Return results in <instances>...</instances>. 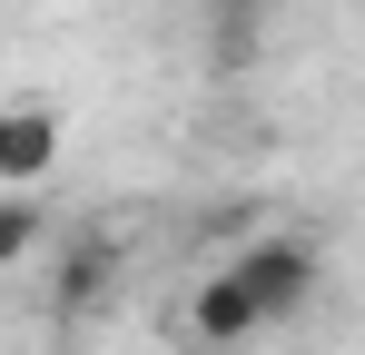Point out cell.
<instances>
[{"label": "cell", "mask_w": 365, "mask_h": 355, "mask_svg": "<svg viewBox=\"0 0 365 355\" xmlns=\"http://www.w3.org/2000/svg\"><path fill=\"white\" fill-rule=\"evenodd\" d=\"M227 267H237V287L257 296V316H267V326H277V316H297L306 296H316V247H306V237H257V247L227 257Z\"/></svg>", "instance_id": "6da1fadb"}, {"label": "cell", "mask_w": 365, "mask_h": 355, "mask_svg": "<svg viewBox=\"0 0 365 355\" xmlns=\"http://www.w3.org/2000/svg\"><path fill=\"white\" fill-rule=\"evenodd\" d=\"M60 168V109L50 99H0V197L40 187Z\"/></svg>", "instance_id": "7a4b0ae2"}, {"label": "cell", "mask_w": 365, "mask_h": 355, "mask_svg": "<svg viewBox=\"0 0 365 355\" xmlns=\"http://www.w3.org/2000/svg\"><path fill=\"white\" fill-rule=\"evenodd\" d=\"M257 326H267V316H257V296L237 287V267H207V277L187 287V336H197V346L227 355V346H247Z\"/></svg>", "instance_id": "3957f363"}, {"label": "cell", "mask_w": 365, "mask_h": 355, "mask_svg": "<svg viewBox=\"0 0 365 355\" xmlns=\"http://www.w3.org/2000/svg\"><path fill=\"white\" fill-rule=\"evenodd\" d=\"M109 267H119V257H109V247H99V237H79V247H69L60 257V316H79V306H99V296H109Z\"/></svg>", "instance_id": "277c9868"}, {"label": "cell", "mask_w": 365, "mask_h": 355, "mask_svg": "<svg viewBox=\"0 0 365 355\" xmlns=\"http://www.w3.org/2000/svg\"><path fill=\"white\" fill-rule=\"evenodd\" d=\"M30 257H40V207L0 197V267H30Z\"/></svg>", "instance_id": "5b68a950"}, {"label": "cell", "mask_w": 365, "mask_h": 355, "mask_svg": "<svg viewBox=\"0 0 365 355\" xmlns=\"http://www.w3.org/2000/svg\"><path fill=\"white\" fill-rule=\"evenodd\" d=\"M237 10H257V0H237Z\"/></svg>", "instance_id": "8992f818"}]
</instances>
